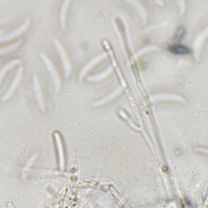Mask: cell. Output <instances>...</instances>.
<instances>
[{
	"label": "cell",
	"instance_id": "3",
	"mask_svg": "<svg viewBox=\"0 0 208 208\" xmlns=\"http://www.w3.org/2000/svg\"><path fill=\"white\" fill-rule=\"evenodd\" d=\"M29 25H30V19H29V18H27L26 20L25 21V22H24L19 28H17L15 31L9 33H7V34H3V33H2L1 35H0V42H1V43L7 42V41H9V40H11V39H13V38H15V37H18V36H20V35H21L22 33L25 32V31H26L27 29H28L29 26Z\"/></svg>",
	"mask_w": 208,
	"mask_h": 208
},
{
	"label": "cell",
	"instance_id": "9",
	"mask_svg": "<svg viewBox=\"0 0 208 208\" xmlns=\"http://www.w3.org/2000/svg\"><path fill=\"white\" fill-rule=\"evenodd\" d=\"M33 86H34V90H35V94H36V96H37V102L39 103V106L41 107V108L43 110H44L43 95H42L41 88H40V83H39V80L37 79V76H34V77H33Z\"/></svg>",
	"mask_w": 208,
	"mask_h": 208
},
{
	"label": "cell",
	"instance_id": "1",
	"mask_svg": "<svg viewBox=\"0 0 208 208\" xmlns=\"http://www.w3.org/2000/svg\"><path fill=\"white\" fill-rule=\"evenodd\" d=\"M54 43L55 45L56 50L58 51V54H59L61 60H62V64H63V67H64V76L65 77H68L71 74L72 72V66H71V63L68 59V54L66 52V50L64 49L63 45L59 42L58 39H54Z\"/></svg>",
	"mask_w": 208,
	"mask_h": 208
},
{
	"label": "cell",
	"instance_id": "2",
	"mask_svg": "<svg viewBox=\"0 0 208 208\" xmlns=\"http://www.w3.org/2000/svg\"><path fill=\"white\" fill-rule=\"evenodd\" d=\"M40 57L43 61V63L45 64V66L47 68V69L50 72V74L51 76L52 79H53L54 85H55V88H56V91L59 92L60 90V78L57 72V71L55 69L53 63L51 62V60L49 59L48 57L44 54H40Z\"/></svg>",
	"mask_w": 208,
	"mask_h": 208
},
{
	"label": "cell",
	"instance_id": "10",
	"mask_svg": "<svg viewBox=\"0 0 208 208\" xmlns=\"http://www.w3.org/2000/svg\"><path fill=\"white\" fill-rule=\"evenodd\" d=\"M17 64H21V62L20 60H18V59H15V60L11 61V62H9L8 64H6L5 66L2 68L1 72H0V80L2 81L3 78V76H4V75L6 74V72H7L9 70L11 69V68H13L14 66H16Z\"/></svg>",
	"mask_w": 208,
	"mask_h": 208
},
{
	"label": "cell",
	"instance_id": "8",
	"mask_svg": "<svg viewBox=\"0 0 208 208\" xmlns=\"http://www.w3.org/2000/svg\"><path fill=\"white\" fill-rule=\"evenodd\" d=\"M72 0H64L63 3V5L60 9V14H59V21H60V25L63 29H66V15H67V11L68 8V5L71 3Z\"/></svg>",
	"mask_w": 208,
	"mask_h": 208
},
{
	"label": "cell",
	"instance_id": "4",
	"mask_svg": "<svg viewBox=\"0 0 208 208\" xmlns=\"http://www.w3.org/2000/svg\"><path fill=\"white\" fill-rule=\"evenodd\" d=\"M208 37V26L206 27L205 29H203L201 33L196 37L194 43H193V56L197 61L200 59V53L203 47V43Z\"/></svg>",
	"mask_w": 208,
	"mask_h": 208
},
{
	"label": "cell",
	"instance_id": "5",
	"mask_svg": "<svg viewBox=\"0 0 208 208\" xmlns=\"http://www.w3.org/2000/svg\"><path fill=\"white\" fill-rule=\"evenodd\" d=\"M107 54L106 53H102L101 54H99V55H98L97 57H95L94 59H93L91 60L90 62H89L88 64H86V66L82 68L81 70V72H80V75H79V79L80 80H82V78L85 76V75L90 71V70L93 68V67H94L95 65H96L98 63H99L100 61H102V59H106L107 58Z\"/></svg>",
	"mask_w": 208,
	"mask_h": 208
},
{
	"label": "cell",
	"instance_id": "16",
	"mask_svg": "<svg viewBox=\"0 0 208 208\" xmlns=\"http://www.w3.org/2000/svg\"><path fill=\"white\" fill-rule=\"evenodd\" d=\"M176 2L178 3L179 9H180V16H182L185 12V8H186L185 1V0H176Z\"/></svg>",
	"mask_w": 208,
	"mask_h": 208
},
{
	"label": "cell",
	"instance_id": "11",
	"mask_svg": "<svg viewBox=\"0 0 208 208\" xmlns=\"http://www.w3.org/2000/svg\"><path fill=\"white\" fill-rule=\"evenodd\" d=\"M112 70H113L112 68L110 66V67H108V68L105 72H102L100 74L96 75V76H89L88 77V80H90V81H97V80H102L103 78L107 77V76H109V75L112 73Z\"/></svg>",
	"mask_w": 208,
	"mask_h": 208
},
{
	"label": "cell",
	"instance_id": "6",
	"mask_svg": "<svg viewBox=\"0 0 208 208\" xmlns=\"http://www.w3.org/2000/svg\"><path fill=\"white\" fill-rule=\"evenodd\" d=\"M22 74H23V68H22V66H21L20 68H19L18 71H17V74H16V77H15V79H14L13 82H12V84H11V87H10V89H9V90L7 91V93L6 94L5 96L3 98V100L6 99V98H8L11 95V94L14 92L15 89H16V87H17V86H18L19 82H20L21 80Z\"/></svg>",
	"mask_w": 208,
	"mask_h": 208
},
{
	"label": "cell",
	"instance_id": "17",
	"mask_svg": "<svg viewBox=\"0 0 208 208\" xmlns=\"http://www.w3.org/2000/svg\"><path fill=\"white\" fill-rule=\"evenodd\" d=\"M155 2H156V3H158L159 5L161 6V7H163V6L164 5V3H163V0H155Z\"/></svg>",
	"mask_w": 208,
	"mask_h": 208
},
{
	"label": "cell",
	"instance_id": "13",
	"mask_svg": "<svg viewBox=\"0 0 208 208\" xmlns=\"http://www.w3.org/2000/svg\"><path fill=\"white\" fill-rule=\"evenodd\" d=\"M161 99H173V100L184 102V99L182 98L175 94H159L152 98V100H161Z\"/></svg>",
	"mask_w": 208,
	"mask_h": 208
},
{
	"label": "cell",
	"instance_id": "14",
	"mask_svg": "<svg viewBox=\"0 0 208 208\" xmlns=\"http://www.w3.org/2000/svg\"><path fill=\"white\" fill-rule=\"evenodd\" d=\"M21 43V41H18L17 43H16L13 45H11L9 47H3V48L0 49V54H4L7 53H10L12 51H14L15 49H16Z\"/></svg>",
	"mask_w": 208,
	"mask_h": 208
},
{
	"label": "cell",
	"instance_id": "7",
	"mask_svg": "<svg viewBox=\"0 0 208 208\" xmlns=\"http://www.w3.org/2000/svg\"><path fill=\"white\" fill-rule=\"evenodd\" d=\"M125 1H127L130 4H132L134 6V8H136L138 10L140 14V16L142 20V24L146 25V21H147V15H146V11L145 10L144 7L142 5L138 0H125Z\"/></svg>",
	"mask_w": 208,
	"mask_h": 208
},
{
	"label": "cell",
	"instance_id": "12",
	"mask_svg": "<svg viewBox=\"0 0 208 208\" xmlns=\"http://www.w3.org/2000/svg\"><path fill=\"white\" fill-rule=\"evenodd\" d=\"M160 51V48L158 47H156V46H147V47H144V48L141 49L140 51H138L137 53L135 54H134V59H138L142 54L147 53V52H150V51Z\"/></svg>",
	"mask_w": 208,
	"mask_h": 208
},
{
	"label": "cell",
	"instance_id": "15",
	"mask_svg": "<svg viewBox=\"0 0 208 208\" xmlns=\"http://www.w3.org/2000/svg\"><path fill=\"white\" fill-rule=\"evenodd\" d=\"M121 92V88L120 87H119L118 88L117 90H115L113 93H112V94L111 95H109V96L107 97V98H105L104 99H102V100H101V101H99V102H95L94 105V106H97V105H101V104H103V103H105V102H108L110 99H112L114 97H116L117 94H119Z\"/></svg>",
	"mask_w": 208,
	"mask_h": 208
}]
</instances>
